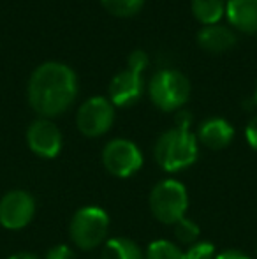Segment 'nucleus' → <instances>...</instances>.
I'll list each match as a JSON object with an SVG mask.
<instances>
[{
  "label": "nucleus",
  "mask_w": 257,
  "mask_h": 259,
  "mask_svg": "<svg viewBox=\"0 0 257 259\" xmlns=\"http://www.w3.org/2000/svg\"><path fill=\"white\" fill-rule=\"evenodd\" d=\"M78 96L76 72L62 62H44L28 79V104L41 118H53L71 108Z\"/></svg>",
  "instance_id": "1"
},
{
  "label": "nucleus",
  "mask_w": 257,
  "mask_h": 259,
  "mask_svg": "<svg viewBox=\"0 0 257 259\" xmlns=\"http://www.w3.org/2000/svg\"><path fill=\"white\" fill-rule=\"evenodd\" d=\"M197 138L187 129L173 127L159 136L153 148L155 162L168 173H176L190 167L197 160Z\"/></svg>",
  "instance_id": "2"
},
{
  "label": "nucleus",
  "mask_w": 257,
  "mask_h": 259,
  "mask_svg": "<svg viewBox=\"0 0 257 259\" xmlns=\"http://www.w3.org/2000/svg\"><path fill=\"white\" fill-rule=\"evenodd\" d=\"M150 211L159 222L175 226L182 221L189 210V192L180 180L164 178L157 182L148 196Z\"/></svg>",
  "instance_id": "3"
},
{
  "label": "nucleus",
  "mask_w": 257,
  "mask_h": 259,
  "mask_svg": "<svg viewBox=\"0 0 257 259\" xmlns=\"http://www.w3.org/2000/svg\"><path fill=\"white\" fill-rule=\"evenodd\" d=\"M110 231V215L100 206H83L72 215L69 224L71 242L81 250H93L104 245Z\"/></svg>",
  "instance_id": "4"
},
{
  "label": "nucleus",
  "mask_w": 257,
  "mask_h": 259,
  "mask_svg": "<svg viewBox=\"0 0 257 259\" xmlns=\"http://www.w3.org/2000/svg\"><path fill=\"white\" fill-rule=\"evenodd\" d=\"M151 103L162 111L180 109L190 97V83L185 74L175 69H164L151 76L148 87Z\"/></svg>",
  "instance_id": "5"
},
{
  "label": "nucleus",
  "mask_w": 257,
  "mask_h": 259,
  "mask_svg": "<svg viewBox=\"0 0 257 259\" xmlns=\"http://www.w3.org/2000/svg\"><path fill=\"white\" fill-rule=\"evenodd\" d=\"M104 169L117 178L134 177L143 166V154L134 141L115 138L108 141L100 154Z\"/></svg>",
  "instance_id": "6"
},
{
  "label": "nucleus",
  "mask_w": 257,
  "mask_h": 259,
  "mask_svg": "<svg viewBox=\"0 0 257 259\" xmlns=\"http://www.w3.org/2000/svg\"><path fill=\"white\" fill-rule=\"evenodd\" d=\"M115 122V106L106 97H90L79 106L76 125L86 138L104 136Z\"/></svg>",
  "instance_id": "7"
},
{
  "label": "nucleus",
  "mask_w": 257,
  "mask_h": 259,
  "mask_svg": "<svg viewBox=\"0 0 257 259\" xmlns=\"http://www.w3.org/2000/svg\"><path fill=\"white\" fill-rule=\"evenodd\" d=\"M35 198L23 189H13L0 198V226L9 231L25 229L35 217Z\"/></svg>",
  "instance_id": "8"
},
{
  "label": "nucleus",
  "mask_w": 257,
  "mask_h": 259,
  "mask_svg": "<svg viewBox=\"0 0 257 259\" xmlns=\"http://www.w3.org/2000/svg\"><path fill=\"white\" fill-rule=\"evenodd\" d=\"M27 145L41 159H55L62 152L64 138L49 118H37L27 129Z\"/></svg>",
  "instance_id": "9"
},
{
  "label": "nucleus",
  "mask_w": 257,
  "mask_h": 259,
  "mask_svg": "<svg viewBox=\"0 0 257 259\" xmlns=\"http://www.w3.org/2000/svg\"><path fill=\"white\" fill-rule=\"evenodd\" d=\"M141 94H143L141 72H136L129 67L113 76L110 83V101L113 106H120V108L132 106L139 101Z\"/></svg>",
  "instance_id": "10"
},
{
  "label": "nucleus",
  "mask_w": 257,
  "mask_h": 259,
  "mask_svg": "<svg viewBox=\"0 0 257 259\" xmlns=\"http://www.w3.org/2000/svg\"><path fill=\"white\" fill-rule=\"evenodd\" d=\"M195 138L210 150H224L233 143L234 127L220 116H212L199 125Z\"/></svg>",
  "instance_id": "11"
},
{
  "label": "nucleus",
  "mask_w": 257,
  "mask_h": 259,
  "mask_svg": "<svg viewBox=\"0 0 257 259\" xmlns=\"http://www.w3.org/2000/svg\"><path fill=\"white\" fill-rule=\"evenodd\" d=\"M226 14L238 30L247 34L257 32V0H227Z\"/></svg>",
  "instance_id": "12"
},
{
  "label": "nucleus",
  "mask_w": 257,
  "mask_h": 259,
  "mask_svg": "<svg viewBox=\"0 0 257 259\" xmlns=\"http://www.w3.org/2000/svg\"><path fill=\"white\" fill-rule=\"evenodd\" d=\"M197 45L210 53H222L236 45V35L224 25H204L197 34Z\"/></svg>",
  "instance_id": "13"
},
{
  "label": "nucleus",
  "mask_w": 257,
  "mask_h": 259,
  "mask_svg": "<svg viewBox=\"0 0 257 259\" xmlns=\"http://www.w3.org/2000/svg\"><path fill=\"white\" fill-rule=\"evenodd\" d=\"M100 259H144V252L134 240L115 236L106 240L100 250Z\"/></svg>",
  "instance_id": "14"
},
{
  "label": "nucleus",
  "mask_w": 257,
  "mask_h": 259,
  "mask_svg": "<svg viewBox=\"0 0 257 259\" xmlns=\"http://www.w3.org/2000/svg\"><path fill=\"white\" fill-rule=\"evenodd\" d=\"M192 13L201 23L215 25L226 14V0H192Z\"/></svg>",
  "instance_id": "15"
},
{
  "label": "nucleus",
  "mask_w": 257,
  "mask_h": 259,
  "mask_svg": "<svg viewBox=\"0 0 257 259\" xmlns=\"http://www.w3.org/2000/svg\"><path fill=\"white\" fill-rule=\"evenodd\" d=\"M144 259H185V252L171 240H153L144 250Z\"/></svg>",
  "instance_id": "16"
},
{
  "label": "nucleus",
  "mask_w": 257,
  "mask_h": 259,
  "mask_svg": "<svg viewBox=\"0 0 257 259\" xmlns=\"http://www.w3.org/2000/svg\"><path fill=\"white\" fill-rule=\"evenodd\" d=\"M173 233H175V238L178 240L182 245H192V243L199 242V235H201V228L195 221L189 217H183L182 221H178L173 226Z\"/></svg>",
  "instance_id": "17"
},
{
  "label": "nucleus",
  "mask_w": 257,
  "mask_h": 259,
  "mask_svg": "<svg viewBox=\"0 0 257 259\" xmlns=\"http://www.w3.org/2000/svg\"><path fill=\"white\" fill-rule=\"evenodd\" d=\"M100 4L104 6V9L110 11L115 16L127 18L139 13L144 0H100Z\"/></svg>",
  "instance_id": "18"
},
{
  "label": "nucleus",
  "mask_w": 257,
  "mask_h": 259,
  "mask_svg": "<svg viewBox=\"0 0 257 259\" xmlns=\"http://www.w3.org/2000/svg\"><path fill=\"white\" fill-rule=\"evenodd\" d=\"M217 257V250L215 245L212 242H195L187 249L185 259H215Z\"/></svg>",
  "instance_id": "19"
},
{
  "label": "nucleus",
  "mask_w": 257,
  "mask_h": 259,
  "mask_svg": "<svg viewBox=\"0 0 257 259\" xmlns=\"http://www.w3.org/2000/svg\"><path fill=\"white\" fill-rule=\"evenodd\" d=\"M127 64H129V69L136 72H143L144 69L148 67V55L143 52V50H136L129 55L127 58Z\"/></svg>",
  "instance_id": "20"
},
{
  "label": "nucleus",
  "mask_w": 257,
  "mask_h": 259,
  "mask_svg": "<svg viewBox=\"0 0 257 259\" xmlns=\"http://www.w3.org/2000/svg\"><path fill=\"white\" fill-rule=\"evenodd\" d=\"M44 259H76V254L72 250V247L65 245V243H59V245H53L46 252Z\"/></svg>",
  "instance_id": "21"
},
{
  "label": "nucleus",
  "mask_w": 257,
  "mask_h": 259,
  "mask_svg": "<svg viewBox=\"0 0 257 259\" xmlns=\"http://www.w3.org/2000/svg\"><path fill=\"white\" fill-rule=\"evenodd\" d=\"M245 138H247V143L250 145L252 150L257 152V115L250 118V122L245 127Z\"/></svg>",
  "instance_id": "22"
},
{
  "label": "nucleus",
  "mask_w": 257,
  "mask_h": 259,
  "mask_svg": "<svg viewBox=\"0 0 257 259\" xmlns=\"http://www.w3.org/2000/svg\"><path fill=\"white\" fill-rule=\"evenodd\" d=\"M190 125H192V113H189L187 109H180L176 115V127L190 131Z\"/></svg>",
  "instance_id": "23"
},
{
  "label": "nucleus",
  "mask_w": 257,
  "mask_h": 259,
  "mask_svg": "<svg viewBox=\"0 0 257 259\" xmlns=\"http://www.w3.org/2000/svg\"><path fill=\"white\" fill-rule=\"evenodd\" d=\"M215 259H252V257L238 249H227V250H222V252L217 254Z\"/></svg>",
  "instance_id": "24"
},
{
  "label": "nucleus",
  "mask_w": 257,
  "mask_h": 259,
  "mask_svg": "<svg viewBox=\"0 0 257 259\" xmlns=\"http://www.w3.org/2000/svg\"><path fill=\"white\" fill-rule=\"evenodd\" d=\"M7 259H41V257L35 256V254H32V252H16V254H13V256H9Z\"/></svg>",
  "instance_id": "25"
},
{
  "label": "nucleus",
  "mask_w": 257,
  "mask_h": 259,
  "mask_svg": "<svg viewBox=\"0 0 257 259\" xmlns=\"http://www.w3.org/2000/svg\"><path fill=\"white\" fill-rule=\"evenodd\" d=\"M254 97H255V103H257V89H255V96Z\"/></svg>",
  "instance_id": "26"
}]
</instances>
